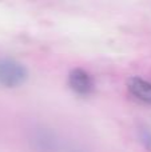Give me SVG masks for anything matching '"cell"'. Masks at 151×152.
Segmentation results:
<instances>
[{"label": "cell", "mask_w": 151, "mask_h": 152, "mask_svg": "<svg viewBox=\"0 0 151 152\" xmlns=\"http://www.w3.org/2000/svg\"><path fill=\"white\" fill-rule=\"evenodd\" d=\"M28 77L26 67L15 59H0V86L5 88H16L26 83Z\"/></svg>", "instance_id": "obj_1"}, {"label": "cell", "mask_w": 151, "mask_h": 152, "mask_svg": "<svg viewBox=\"0 0 151 152\" xmlns=\"http://www.w3.org/2000/svg\"><path fill=\"white\" fill-rule=\"evenodd\" d=\"M68 87L74 94L79 96H88L95 89L94 79L87 71L82 68H75L68 74Z\"/></svg>", "instance_id": "obj_2"}, {"label": "cell", "mask_w": 151, "mask_h": 152, "mask_svg": "<svg viewBox=\"0 0 151 152\" xmlns=\"http://www.w3.org/2000/svg\"><path fill=\"white\" fill-rule=\"evenodd\" d=\"M31 147L35 152H55L58 150V137L47 128H36L29 137Z\"/></svg>", "instance_id": "obj_3"}, {"label": "cell", "mask_w": 151, "mask_h": 152, "mask_svg": "<svg viewBox=\"0 0 151 152\" xmlns=\"http://www.w3.org/2000/svg\"><path fill=\"white\" fill-rule=\"evenodd\" d=\"M127 89L130 95L144 104H151V83L142 77H131L127 83Z\"/></svg>", "instance_id": "obj_4"}, {"label": "cell", "mask_w": 151, "mask_h": 152, "mask_svg": "<svg viewBox=\"0 0 151 152\" xmlns=\"http://www.w3.org/2000/svg\"><path fill=\"white\" fill-rule=\"evenodd\" d=\"M139 139H141V143L147 151L151 152V129L147 128V127H143L139 131Z\"/></svg>", "instance_id": "obj_5"}, {"label": "cell", "mask_w": 151, "mask_h": 152, "mask_svg": "<svg viewBox=\"0 0 151 152\" xmlns=\"http://www.w3.org/2000/svg\"><path fill=\"white\" fill-rule=\"evenodd\" d=\"M70 152H79V151H70Z\"/></svg>", "instance_id": "obj_6"}]
</instances>
